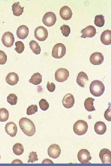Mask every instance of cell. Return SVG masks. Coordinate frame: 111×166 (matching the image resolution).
Listing matches in <instances>:
<instances>
[{
  "label": "cell",
  "instance_id": "cell-1",
  "mask_svg": "<svg viewBox=\"0 0 111 166\" xmlns=\"http://www.w3.org/2000/svg\"><path fill=\"white\" fill-rule=\"evenodd\" d=\"M19 124L20 129L26 135L32 136L34 135L36 131L35 125L30 119L26 117L21 118Z\"/></svg>",
  "mask_w": 111,
  "mask_h": 166
},
{
  "label": "cell",
  "instance_id": "cell-2",
  "mask_svg": "<svg viewBox=\"0 0 111 166\" xmlns=\"http://www.w3.org/2000/svg\"><path fill=\"white\" fill-rule=\"evenodd\" d=\"M89 90L92 95L99 97L104 93L105 90V87L102 81L98 80H95L90 84Z\"/></svg>",
  "mask_w": 111,
  "mask_h": 166
},
{
  "label": "cell",
  "instance_id": "cell-3",
  "mask_svg": "<svg viewBox=\"0 0 111 166\" xmlns=\"http://www.w3.org/2000/svg\"><path fill=\"white\" fill-rule=\"evenodd\" d=\"M88 128L87 123L82 120H79L75 122L73 125V130L77 135H84L87 132Z\"/></svg>",
  "mask_w": 111,
  "mask_h": 166
},
{
  "label": "cell",
  "instance_id": "cell-4",
  "mask_svg": "<svg viewBox=\"0 0 111 166\" xmlns=\"http://www.w3.org/2000/svg\"><path fill=\"white\" fill-rule=\"evenodd\" d=\"M66 53V48L65 45L62 43H58L54 46L52 51V56L57 59L63 57Z\"/></svg>",
  "mask_w": 111,
  "mask_h": 166
},
{
  "label": "cell",
  "instance_id": "cell-5",
  "mask_svg": "<svg viewBox=\"0 0 111 166\" xmlns=\"http://www.w3.org/2000/svg\"><path fill=\"white\" fill-rule=\"evenodd\" d=\"M56 21V14L51 11L46 13L43 15L42 19L43 23L48 27L53 26L55 24Z\"/></svg>",
  "mask_w": 111,
  "mask_h": 166
},
{
  "label": "cell",
  "instance_id": "cell-6",
  "mask_svg": "<svg viewBox=\"0 0 111 166\" xmlns=\"http://www.w3.org/2000/svg\"><path fill=\"white\" fill-rule=\"evenodd\" d=\"M48 32L44 27L40 26L37 27L34 31L35 38L39 41L45 40L47 38Z\"/></svg>",
  "mask_w": 111,
  "mask_h": 166
},
{
  "label": "cell",
  "instance_id": "cell-7",
  "mask_svg": "<svg viewBox=\"0 0 111 166\" xmlns=\"http://www.w3.org/2000/svg\"><path fill=\"white\" fill-rule=\"evenodd\" d=\"M55 76L56 81L58 82H64L66 81L69 77V72L65 68H59L56 71Z\"/></svg>",
  "mask_w": 111,
  "mask_h": 166
},
{
  "label": "cell",
  "instance_id": "cell-8",
  "mask_svg": "<svg viewBox=\"0 0 111 166\" xmlns=\"http://www.w3.org/2000/svg\"><path fill=\"white\" fill-rule=\"evenodd\" d=\"M77 158L78 160L81 164L90 163L89 161L92 157L89 151L86 149H81L78 152Z\"/></svg>",
  "mask_w": 111,
  "mask_h": 166
},
{
  "label": "cell",
  "instance_id": "cell-9",
  "mask_svg": "<svg viewBox=\"0 0 111 166\" xmlns=\"http://www.w3.org/2000/svg\"><path fill=\"white\" fill-rule=\"evenodd\" d=\"M2 41L5 46L10 47L13 45L14 38L12 33L9 31H7L3 35L2 38Z\"/></svg>",
  "mask_w": 111,
  "mask_h": 166
},
{
  "label": "cell",
  "instance_id": "cell-10",
  "mask_svg": "<svg viewBox=\"0 0 111 166\" xmlns=\"http://www.w3.org/2000/svg\"><path fill=\"white\" fill-rule=\"evenodd\" d=\"M61 153V150L60 146L56 144L50 145L47 150L48 155L53 159L59 157Z\"/></svg>",
  "mask_w": 111,
  "mask_h": 166
},
{
  "label": "cell",
  "instance_id": "cell-11",
  "mask_svg": "<svg viewBox=\"0 0 111 166\" xmlns=\"http://www.w3.org/2000/svg\"><path fill=\"white\" fill-rule=\"evenodd\" d=\"M82 35L80 37L81 38H92L96 33V29L93 26L89 25L83 29L80 32Z\"/></svg>",
  "mask_w": 111,
  "mask_h": 166
},
{
  "label": "cell",
  "instance_id": "cell-12",
  "mask_svg": "<svg viewBox=\"0 0 111 166\" xmlns=\"http://www.w3.org/2000/svg\"><path fill=\"white\" fill-rule=\"evenodd\" d=\"M104 57L101 53L96 52L92 53L90 56L89 61L93 65H99L101 64L104 61Z\"/></svg>",
  "mask_w": 111,
  "mask_h": 166
},
{
  "label": "cell",
  "instance_id": "cell-13",
  "mask_svg": "<svg viewBox=\"0 0 111 166\" xmlns=\"http://www.w3.org/2000/svg\"><path fill=\"white\" fill-rule=\"evenodd\" d=\"M99 157L103 164L111 163V152L109 149L104 148L99 153Z\"/></svg>",
  "mask_w": 111,
  "mask_h": 166
},
{
  "label": "cell",
  "instance_id": "cell-14",
  "mask_svg": "<svg viewBox=\"0 0 111 166\" xmlns=\"http://www.w3.org/2000/svg\"><path fill=\"white\" fill-rule=\"evenodd\" d=\"M62 102L63 106L65 108H71L73 106L75 103L74 97L72 94L68 93L64 97Z\"/></svg>",
  "mask_w": 111,
  "mask_h": 166
},
{
  "label": "cell",
  "instance_id": "cell-15",
  "mask_svg": "<svg viewBox=\"0 0 111 166\" xmlns=\"http://www.w3.org/2000/svg\"><path fill=\"white\" fill-rule=\"evenodd\" d=\"M60 15L63 19L68 20L71 18L72 13L71 10L68 6H64L60 8Z\"/></svg>",
  "mask_w": 111,
  "mask_h": 166
},
{
  "label": "cell",
  "instance_id": "cell-16",
  "mask_svg": "<svg viewBox=\"0 0 111 166\" xmlns=\"http://www.w3.org/2000/svg\"><path fill=\"white\" fill-rule=\"evenodd\" d=\"M5 130L6 133L11 137L15 136L17 132V127L12 122L7 123L6 125Z\"/></svg>",
  "mask_w": 111,
  "mask_h": 166
},
{
  "label": "cell",
  "instance_id": "cell-17",
  "mask_svg": "<svg viewBox=\"0 0 111 166\" xmlns=\"http://www.w3.org/2000/svg\"><path fill=\"white\" fill-rule=\"evenodd\" d=\"M88 81V78L87 74L83 71L78 73L76 81L77 84L82 87H85Z\"/></svg>",
  "mask_w": 111,
  "mask_h": 166
},
{
  "label": "cell",
  "instance_id": "cell-18",
  "mask_svg": "<svg viewBox=\"0 0 111 166\" xmlns=\"http://www.w3.org/2000/svg\"><path fill=\"white\" fill-rule=\"evenodd\" d=\"M29 34V29L24 25L20 26L17 29L16 34L19 39H24L27 38Z\"/></svg>",
  "mask_w": 111,
  "mask_h": 166
},
{
  "label": "cell",
  "instance_id": "cell-19",
  "mask_svg": "<svg viewBox=\"0 0 111 166\" xmlns=\"http://www.w3.org/2000/svg\"><path fill=\"white\" fill-rule=\"evenodd\" d=\"M101 41L103 44L109 45L111 44V31L107 30L104 31L101 34Z\"/></svg>",
  "mask_w": 111,
  "mask_h": 166
},
{
  "label": "cell",
  "instance_id": "cell-20",
  "mask_svg": "<svg viewBox=\"0 0 111 166\" xmlns=\"http://www.w3.org/2000/svg\"><path fill=\"white\" fill-rule=\"evenodd\" d=\"M19 77L14 72L9 73L6 77L5 80L7 83L10 85H16L19 81Z\"/></svg>",
  "mask_w": 111,
  "mask_h": 166
},
{
  "label": "cell",
  "instance_id": "cell-21",
  "mask_svg": "<svg viewBox=\"0 0 111 166\" xmlns=\"http://www.w3.org/2000/svg\"><path fill=\"white\" fill-rule=\"evenodd\" d=\"M94 129L95 132L98 135H102L104 134L106 131V126L103 122L99 121L95 124Z\"/></svg>",
  "mask_w": 111,
  "mask_h": 166
},
{
  "label": "cell",
  "instance_id": "cell-22",
  "mask_svg": "<svg viewBox=\"0 0 111 166\" xmlns=\"http://www.w3.org/2000/svg\"><path fill=\"white\" fill-rule=\"evenodd\" d=\"M12 7L13 14L15 16L21 15L23 12L24 7H21L19 4V2L14 3Z\"/></svg>",
  "mask_w": 111,
  "mask_h": 166
},
{
  "label": "cell",
  "instance_id": "cell-23",
  "mask_svg": "<svg viewBox=\"0 0 111 166\" xmlns=\"http://www.w3.org/2000/svg\"><path fill=\"white\" fill-rule=\"evenodd\" d=\"M42 78L41 74L39 73H36L32 75L29 81L35 85H37L42 82Z\"/></svg>",
  "mask_w": 111,
  "mask_h": 166
},
{
  "label": "cell",
  "instance_id": "cell-24",
  "mask_svg": "<svg viewBox=\"0 0 111 166\" xmlns=\"http://www.w3.org/2000/svg\"><path fill=\"white\" fill-rule=\"evenodd\" d=\"M95 99L91 97H88L85 99L84 102V106L87 111L91 112L96 110L93 105V101Z\"/></svg>",
  "mask_w": 111,
  "mask_h": 166
},
{
  "label": "cell",
  "instance_id": "cell-25",
  "mask_svg": "<svg viewBox=\"0 0 111 166\" xmlns=\"http://www.w3.org/2000/svg\"><path fill=\"white\" fill-rule=\"evenodd\" d=\"M30 47L33 53L35 54L40 53L41 48L38 43L35 41L32 40L29 43Z\"/></svg>",
  "mask_w": 111,
  "mask_h": 166
},
{
  "label": "cell",
  "instance_id": "cell-26",
  "mask_svg": "<svg viewBox=\"0 0 111 166\" xmlns=\"http://www.w3.org/2000/svg\"><path fill=\"white\" fill-rule=\"evenodd\" d=\"M13 153L16 155L20 156L22 154L24 151L23 146L20 143L15 144L13 147Z\"/></svg>",
  "mask_w": 111,
  "mask_h": 166
},
{
  "label": "cell",
  "instance_id": "cell-27",
  "mask_svg": "<svg viewBox=\"0 0 111 166\" xmlns=\"http://www.w3.org/2000/svg\"><path fill=\"white\" fill-rule=\"evenodd\" d=\"M105 23V17L102 14L97 15L95 16L94 23L99 27L103 26Z\"/></svg>",
  "mask_w": 111,
  "mask_h": 166
},
{
  "label": "cell",
  "instance_id": "cell-28",
  "mask_svg": "<svg viewBox=\"0 0 111 166\" xmlns=\"http://www.w3.org/2000/svg\"><path fill=\"white\" fill-rule=\"evenodd\" d=\"M9 113L5 108L0 109V121L4 122L7 121L9 118Z\"/></svg>",
  "mask_w": 111,
  "mask_h": 166
},
{
  "label": "cell",
  "instance_id": "cell-29",
  "mask_svg": "<svg viewBox=\"0 0 111 166\" xmlns=\"http://www.w3.org/2000/svg\"><path fill=\"white\" fill-rule=\"evenodd\" d=\"M7 101L11 105H15L17 103L18 98L14 94H10L7 97Z\"/></svg>",
  "mask_w": 111,
  "mask_h": 166
},
{
  "label": "cell",
  "instance_id": "cell-30",
  "mask_svg": "<svg viewBox=\"0 0 111 166\" xmlns=\"http://www.w3.org/2000/svg\"><path fill=\"white\" fill-rule=\"evenodd\" d=\"M16 48L14 50L18 53H21L24 50V46L23 42L20 41H18L15 42Z\"/></svg>",
  "mask_w": 111,
  "mask_h": 166
},
{
  "label": "cell",
  "instance_id": "cell-31",
  "mask_svg": "<svg viewBox=\"0 0 111 166\" xmlns=\"http://www.w3.org/2000/svg\"><path fill=\"white\" fill-rule=\"evenodd\" d=\"M60 30L63 35L66 37H68L70 33V28L68 25L64 24L60 27Z\"/></svg>",
  "mask_w": 111,
  "mask_h": 166
},
{
  "label": "cell",
  "instance_id": "cell-32",
  "mask_svg": "<svg viewBox=\"0 0 111 166\" xmlns=\"http://www.w3.org/2000/svg\"><path fill=\"white\" fill-rule=\"evenodd\" d=\"M39 105L40 109L44 111L47 110L49 108L48 103L44 99H42L39 101Z\"/></svg>",
  "mask_w": 111,
  "mask_h": 166
},
{
  "label": "cell",
  "instance_id": "cell-33",
  "mask_svg": "<svg viewBox=\"0 0 111 166\" xmlns=\"http://www.w3.org/2000/svg\"><path fill=\"white\" fill-rule=\"evenodd\" d=\"M38 111V107L36 105H32L29 106L27 110V114L28 115L35 114Z\"/></svg>",
  "mask_w": 111,
  "mask_h": 166
},
{
  "label": "cell",
  "instance_id": "cell-34",
  "mask_svg": "<svg viewBox=\"0 0 111 166\" xmlns=\"http://www.w3.org/2000/svg\"><path fill=\"white\" fill-rule=\"evenodd\" d=\"M29 154L30 155L28 156L29 159L28 161V163H33L38 160L36 152H32L30 153Z\"/></svg>",
  "mask_w": 111,
  "mask_h": 166
},
{
  "label": "cell",
  "instance_id": "cell-35",
  "mask_svg": "<svg viewBox=\"0 0 111 166\" xmlns=\"http://www.w3.org/2000/svg\"><path fill=\"white\" fill-rule=\"evenodd\" d=\"M7 60V56L5 53L3 51L0 50V64H5Z\"/></svg>",
  "mask_w": 111,
  "mask_h": 166
},
{
  "label": "cell",
  "instance_id": "cell-36",
  "mask_svg": "<svg viewBox=\"0 0 111 166\" xmlns=\"http://www.w3.org/2000/svg\"><path fill=\"white\" fill-rule=\"evenodd\" d=\"M104 116L105 119L109 121H111V109L110 105L108 109L105 111Z\"/></svg>",
  "mask_w": 111,
  "mask_h": 166
},
{
  "label": "cell",
  "instance_id": "cell-37",
  "mask_svg": "<svg viewBox=\"0 0 111 166\" xmlns=\"http://www.w3.org/2000/svg\"><path fill=\"white\" fill-rule=\"evenodd\" d=\"M47 87L49 91L50 92H52L55 90L56 86L55 84L53 83H50L48 81L47 83Z\"/></svg>",
  "mask_w": 111,
  "mask_h": 166
},
{
  "label": "cell",
  "instance_id": "cell-38",
  "mask_svg": "<svg viewBox=\"0 0 111 166\" xmlns=\"http://www.w3.org/2000/svg\"><path fill=\"white\" fill-rule=\"evenodd\" d=\"M42 163L43 164V163H52L53 164V162H52V161L49 159H46L43 160V162H42Z\"/></svg>",
  "mask_w": 111,
  "mask_h": 166
},
{
  "label": "cell",
  "instance_id": "cell-39",
  "mask_svg": "<svg viewBox=\"0 0 111 166\" xmlns=\"http://www.w3.org/2000/svg\"><path fill=\"white\" fill-rule=\"evenodd\" d=\"M11 163H23L22 161L16 159L14 160Z\"/></svg>",
  "mask_w": 111,
  "mask_h": 166
},
{
  "label": "cell",
  "instance_id": "cell-40",
  "mask_svg": "<svg viewBox=\"0 0 111 166\" xmlns=\"http://www.w3.org/2000/svg\"><path fill=\"white\" fill-rule=\"evenodd\" d=\"M1 159V156H0V160Z\"/></svg>",
  "mask_w": 111,
  "mask_h": 166
}]
</instances>
